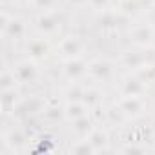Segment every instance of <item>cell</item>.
Instances as JSON below:
<instances>
[{"label": "cell", "mask_w": 155, "mask_h": 155, "mask_svg": "<svg viewBox=\"0 0 155 155\" xmlns=\"http://www.w3.org/2000/svg\"><path fill=\"white\" fill-rule=\"evenodd\" d=\"M88 140L93 144L95 151H101V150H106V144H108V135H106L102 130H95V131H91V133H90V139H88Z\"/></svg>", "instance_id": "cell-2"}, {"label": "cell", "mask_w": 155, "mask_h": 155, "mask_svg": "<svg viewBox=\"0 0 155 155\" xmlns=\"http://www.w3.org/2000/svg\"><path fill=\"white\" fill-rule=\"evenodd\" d=\"M62 53H66V55H77L81 51V44H79V40L77 38H66L64 42H62Z\"/></svg>", "instance_id": "cell-5"}, {"label": "cell", "mask_w": 155, "mask_h": 155, "mask_svg": "<svg viewBox=\"0 0 155 155\" xmlns=\"http://www.w3.org/2000/svg\"><path fill=\"white\" fill-rule=\"evenodd\" d=\"M93 2V6H97V8H104L106 4H108V0H91Z\"/></svg>", "instance_id": "cell-18"}, {"label": "cell", "mask_w": 155, "mask_h": 155, "mask_svg": "<svg viewBox=\"0 0 155 155\" xmlns=\"http://www.w3.org/2000/svg\"><path fill=\"white\" fill-rule=\"evenodd\" d=\"M37 4H38V6H44V8H48L49 4H53V0H37Z\"/></svg>", "instance_id": "cell-19"}, {"label": "cell", "mask_w": 155, "mask_h": 155, "mask_svg": "<svg viewBox=\"0 0 155 155\" xmlns=\"http://www.w3.org/2000/svg\"><path fill=\"white\" fill-rule=\"evenodd\" d=\"M133 38H135V42H139V44H146V42L151 40V29L146 28V26H140L139 29H135Z\"/></svg>", "instance_id": "cell-8"}, {"label": "cell", "mask_w": 155, "mask_h": 155, "mask_svg": "<svg viewBox=\"0 0 155 155\" xmlns=\"http://www.w3.org/2000/svg\"><path fill=\"white\" fill-rule=\"evenodd\" d=\"M66 115L69 117V119H81V117H84L86 115V108L82 106V104H79V102H73V104H69L68 108H66Z\"/></svg>", "instance_id": "cell-6"}, {"label": "cell", "mask_w": 155, "mask_h": 155, "mask_svg": "<svg viewBox=\"0 0 155 155\" xmlns=\"http://www.w3.org/2000/svg\"><path fill=\"white\" fill-rule=\"evenodd\" d=\"M91 73L97 75V77L106 79V77L110 75V66L106 62H95V64H91Z\"/></svg>", "instance_id": "cell-12"}, {"label": "cell", "mask_w": 155, "mask_h": 155, "mask_svg": "<svg viewBox=\"0 0 155 155\" xmlns=\"http://www.w3.org/2000/svg\"><path fill=\"white\" fill-rule=\"evenodd\" d=\"M28 51H29L33 57H44V55H46V51H48V46H46L42 40H35V42H31V44H29Z\"/></svg>", "instance_id": "cell-10"}, {"label": "cell", "mask_w": 155, "mask_h": 155, "mask_svg": "<svg viewBox=\"0 0 155 155\" xmlns=\"http://www.w3.org/2000/svg\"><path fill=\"white\" fill-rule=\"evenodd\" d=\"M9 146H13V148H20V146H24L26 144V137L22 135V131H18V130H15V131H11L9 135H8V140H6Z\"/></svg>", "instance_id": "cell-9"}, {"label": "cell", "mask_w": 155, "mask_h": 155, "mask_svg": "<svg viewBox=\"0 0 155 155\" xmlns=\"http://www.w3.org/2000/svg\"><path fill=\"white\" fill-rule=\"evenodd\" d=\"M58 28V18L55 15H44L38 18V29L44 33H51Z\"/></svg>", "instance_id": "cell-3"}, {"label": "cell", "mask_w": 155, "mask_h": 155, "mask_svg": "<svg viewBox=\"0 0 155 155\" xmlns=\"http://www.w3.org/2000/svg\"><path fill=\"white\" fill-rule=\"evenodd\" d=\"M90 128H91V122L86 115L81 117V119H75V131L77 133H88Z\"/></svg>", "instance_id": "cell-13"}, {"label": "cell", "mask_w": 155, "mask_h": 155, "mask_svg": "<svg viewBox=\"0 0 155 155\" xmlns=\"http://www.w3.org/2000/svg\"><path fill=\"white\" fill-rule=\"evenodd\" d=\"M13 82H15V73L9 75V73L6 71L4 77H2V88H4V90H9V88L13 86Z\"/></svg>", "instance_id": "cell-16"}, {"label": "cell", "mask_w": 155, "mask_h": 155, "mask_svg": "<svg viewBox=\"0 0 155 155\" xmlns=\"http://www.w3.org/2000/svg\"><path fill=\"white\" fill-rule=\"evenodd\" d=\"M4 31L8 33V35H13V37H20L22 33H24V24L20 22V20H9L8 22V26L4 28Z\"/></svg>", "instance_id": "cell-7"}, {"label": "cell", "mask_w": 155, "mask_h": 155, "mask_svg": "<svg viewBox=\"0 0 155 155\" xmlns=\"http://www.w3.org/2000/svg\"><path fill=\"white\" fill-rule=\"evenodd\" d=\"M66 71L69 77H79L81 73H84V64L82 62H69Z\"/></svg>", "instance_id": "cell-15"}, {"label": "cell", "mask_w": 155, "mask_h": 155, "mask_svg": "<svg viewBox=\"0 0 155 155\" xmlns=\"http://www.w3.org/2000/svg\"><path fill=\"white\" fill-rule=\"evenodd\" d=\"M71 2H84V0H71Z\"/></svg>", "instance_id": "cell-20"}, {"label": "cell", "mask_w": 155, "mask_h": 155, "mask_svg": "<svg viewBox=\"0 0 155 155\" xmlns=\"http://www.w3.org/2000/svg\"><path fill=\"white\" fill-rule=\"evenodd\" d=\"M124 91H126L128 95H133V97H137V95L142 91V84H140L139 81H128V82L124 84Z\"/></svg>", "instance_id": "cell-14"}, {"label": "cell", "mask_w": 155, "mask_h": 155, "mask_svg": "<svg viewBox=\"0 0 155 155\" xmlns=\"http://www.w3.org/2000/svg\"><path fill=\"white\" fill-rule=\"evenodd\" d=\"M119 110H120L124 115H128V117H137V115H140V111H142V102H140V99H137V97H133V95H128L126 99L120 101Z\"/></svg>", "instance_id": "cell-1"}, {"label": "cell", "mask_w": 155, "mask_h": 155, "mask_svg": "<svg viewBox=\"0 0 155 155\" xmlns=\"http://www.w3.org/2000/svg\"><path fill=\"white\" fill-rule=\"evenodd\" d=\"M17 79L22 81V82L33 81V79H35V68H33V64H28V62L20 64V66L17 68Z\"/></svg>", "instance_id": "cell-4"}, {"label": "cell", "mask_w": 155, "mask_h": 155, "mask_svg": "<svg viewBox=\"0 0 155 155\" xmlns=\"http://www.w3.org/2000/svg\"><path fill=\"white\" fill-rule=\"evenodd\" d=\"M124 151H126V153H133V151H139V153H140V151H144V148H135V146H128V148H124Z\"/></svg>", "instance_id": "cell-17"}, {"label": "cell", "mask_w": 155, "mask_h": 155, "mask_svg": "<svg viewBox=\"0 0 155 155\" xmlns=\"http://www.w3.org/2000/svg\"><path fill=\"white\" fill-rule=\"evenodd\" d=\"M71 151L77 153V155H81V153H95V148H93V144L90 140H81L79 144H75L71 148Z\"/></svg>", "instance_id": "cell-11"}]
</instances>
